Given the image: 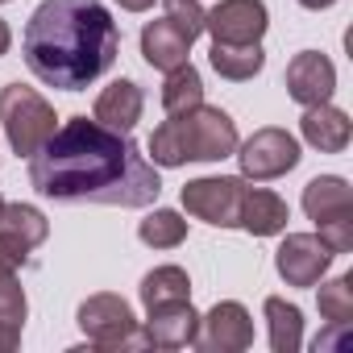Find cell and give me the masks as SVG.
I'll return each instance as SVG.
<instances>
[{
  "label": "cell",
  "instance_id": "cell-18",
  "mask_svg": "<svg viewBox=\"0 0 353 353\" xmlns=\"http://www.w3.org/2000/svg\"><path fill=\"white\" fill-rule=\"evenodd\" d=\"M46 237H50V221L34 204H5V212H0V241L5 245L30 258V250H38Z\"/></svg>",
  "mask_w": 353,
  "mask_h": 353
},
{
  "label": "cell",
  "instance_id": "cell-24",
  "mask_svg": "<svg viewBox=\"0 0 353 353\" xmlns=\"http://www.w3.org/2000/svg\"><path fill=\"white\" fill-rule=\"evenodd\" d=\"M137 237H141V245H150V250H174V245L188 241V221L174 212V208H154V212L137 225Z\"/></svg>",
  "mask_w": 353,
  "mask_h": 353
},
{
  "label": "cell",
  "instance_id": "cell-5",
  "mask_svg": "<svg viewBox=\"0 0 353 353\" xmlns=\"http://www.w3.org/2000/svg\"><path fill=\"white\" fill-rule=\"evenodd\" d=\"M83 336L96 345V349H125V345H145V336L137 332V316L133 307L112 295V291H100V295H88L75 312Z\"/></svg>",
  "mask_w": 353,
  "mask_h": 353
},
{
  "label": "cell",
  "instance_id": "cell-14",
  "mask_svg": "<svg viewBox=\"0 0 353 353\" xmlns=\"http://www.w3.org/2000/svg\"><path fill=\"white\" fill-rule=\"evenodd\" d=\"M141 108H145V96L133 79H117L108 83L100 96H96V108H92V121H100L104 129L112 133H129L137 121H141Z\"/></svg>",
  "mask_w": 353,
  "mask_h": 353
},
{
  "label": "cell",
  "instance_id": "cell-12",
  "mask_svg": "<svg viewBox=\"0 0 353 353\" xmlns=\"http://www.w3.org/2000/svg\"><path fill=\"white\" fill-rule=\"evenodd\" d=\"M332 92H336V67H332L328 54H320V50H299V54L287 63V96H291L295 104L312 108V104L332 100Z\"/></svg>",
  "mask_w": 353,
  "mask_h": 353
},
{
  "label": "cell",
  "instance_id": "cell-30",
  "mask_svg": "<svg viewBox=\"0 0 353 353\" xmlns=\"http://www.w3.org/2000/svg\"><path fill=\"white\" fill-rule=\"evenodd\" d=\"M299 5H303V9H312V13H320V9H332L336 0H299Z\"/></svg>",
  "mask_w": 353,
  "mask_h": 353
},
{
  "label": "cell",
  "instance_id": "cell-2",
  "mask_svg": "<svg viewBox=\"0 0 353 353\" xmlns=\"http://www.w3.org/2000/svg\"><path fill=\"white\" fill-rule=\"evenodd\" d=\"M26 67L59 92H83L121 54V30L100 0H42L26 38Z\"/></svg>",
  "mask_w": 353,
  "mask_h": 353
},
{
  "label": "cell",
  "instance_id": "cell-13",
  "mask_svg": "<svg viewBox=\"0 0 353 353\" xmlns=\"http://www.w3.org/2000/svg\"><path fill=\"white\" fill-rule=\"evenodd\" d=\"M196 328H200V316L192 307V299H174V303H158V307H145V345L154 349H188L196 341Z\"/></svg>",
  "mask_w": 353,
  "mask_h": 353
},
{
  "label": "cell",
  "instance_id": "cell-19",
  "mask_svg": "<svg viewBox=\"0 0 353 353\" xmlns=\"http://www.w3.org/2000/svg\"><path fill=\"white\" fill-rule=\"evenodd\" d=\"M188 50H192V42L174 30L166 17H162V21H150V26L141 30V59H145L154 71H174V67H183V63H188Z\"/></svg>",
  "mask_w": 353,
  "mask_h": 353
},
{
  "label": "cell",
  "instance_id": "cell-9",
  "mask_svg": "<svg viewBox=\"0 0 353 353\" xmlns=\"http://www.w3.org/2000/svg\"><path fill=\"white\" fill-rule=\"evenodd\" d=\"M192 345L204 349V353H241V349L254 345V320L237 299H225L208 316H200V328H196Z\"/></svg>",
  "mask_w": 353,
  "mask_h": 353
},
{
  "label": "cell",
  "instance_id": "cell-23",
  "mask_svg": "<svg viewBox=\"0 0 353 353\" xmlns=\"http://www.w3.org/2000/svg\"><path fill=\"white\" fill-rule=\"evenodd\" d=\"M196 104H204V79H200V71L192 63L166 71V83H162V108H166V117L188 112Z\"/></svg>",
  "mask_w": 353,
  "mask_h": 353
},
{
  "label": "cell",
  "instance_id": "cell-4",
  "mask_svg": "<svg viewBox=\"0 0 353 353\" xmlns=\"http://www.w3.org/2000/svg\"><path fill=\"white\" fill-rule=\"evenodd\" d=\"M0 125L13 145L17 158H34L42 150V141L59 129L54 125V104L46 96H38L26 83H5L0 88Z\"/></svg>",
  "mask_w": 353,
  "mask_h": 353
},
{
  "label": "cell",
  "instance_id": "cell-27",
  "mask_svg": "<svg viewBox=\"0 0 353 353\" xmlns=\"http://www.w3.org/2000/svg\"><path fill=\"white\" fill-rule=\"evenodd\" d=\"M320 241H324L332 254H349V250H353V216H341V221L320 225Z\"/></svg>",
  "mask_w": 353,
  "mask_h": 353
},
{
  "label": "cell",
  "instance_id": "cell-15",
  "mask_svg": "<svg viewBox=\"0 0 353 353\" xmlns=\"http://www.w3.org/2000/svg\"><path fill=\"white\" fill-rule=\"evenodd\" d=\"M299 133H303V141H307L312 150H320V154H341V150L353 141V121H349L341 108H332V104L324 100V104H312V108L303 112Z\"/></svg>",
  "mask_w": 353,
  "mask_h": 353
},
{
  "label": "cell",
  "instance_id": "cell-31",
  "mask_svg": "<svg viewBox=\"0 0 353 353\" xmlns=\"http://www.w3.org/2000/svg\"><path fill=\"white\" fill-rule=\"evenodd\" d=\"M0 212H5V196H0Z\"/></svg>",
  "mask_w": 353,
  "mask_h": 353
},
{
  "label": "cell",
  "instance_id": "cell-28",
  "mask_svg": "<svg viewBox=\"0 0 353 353\" xmlns=\"http://www.w3.org/2000/svg\"><path fill=\"white\" fill-rule=\"evenodd\" d=\"M117 5L125 13H145V9H154V0H117Z\"/></svg>",
  "mask_w": 353,
  "mask_h": 353
},
{
  "label": "cell",
  "instance_id": "cell-8",
  "mask_svg": "<svg viewBox=\"0 0 353 353\" xmlns=\"http://www.w3.org/2000/svg\"><path fill=\"white\" fill-rule=\"evenodd\" d=\"M332 258L336 254L320 241V233H287L274 250V270L287 287H316L328 274Z\"/></svg>",
  "mask_w": 353,
  "mask_h": 353
},
{
  "label": "cell",
  "instance_id": "cell-17",
  "mask_svg": "<svg viewBox=\"0 0 353 353\" xmlns=\"http://www.w3.org/2000/svg\"><path fill=\"white\" fill-rule=\"evenodd\" d=\"M291 221V208L283 196H274L270 188H245V200H241V225L245 233L254 237H279Z\"/></svg>",
  "mask_w": 353,
  "mask_h": 353
},
{
  "label": "cell",
  "instance_id": "cell-29",
  "mask_svg": "<svg viewBox=\"0 0 353 353\" xmlns=\"http://www.w3.org/2000/svg\"><path fill=\"white\" fill-rule=\"evenodd\" d=\"M9 46H13V30H9L5 17H0V54H9Z\"/></svg>",
  "mask_w": 353,
  "mask_h": 353
},
{
  "label": "cell",
  "instance_id": "cell-21",
  "mask_svg": "<svg viewBox=\"0 0 353 353\" xmlns=\"http://www.w3.org/2000/svg\"><path fill=\"white\" fill-rule=\"evenodd\" d=\"M266 328H270V349L274 353H295L303 345V312L279 295L266 299Z\"/></svg>",
  "mask_w": 353,
  "mask_h": 353
},
{
  "label": "cell",
  "instance_id": "cell-32",
  "mask_svg": "<svg viewBox=\"0 0 353 353\" xmlns=\"http://www.w3.org/2000/svg\"><path fill=\"white\" fill-rule=\"evenodd\" d=\"M0 5H9V0H0Z\"/></svg>",
  "mask_w": 353,
  "mask_h": 353
},
{
  "label": "cell",
  "instance_id": "cell-25",
  "mask_svg": "<svg viewBox=\"0 0 353 353\" xmlns=\"http://www.w3.org/2000/svg\"><path fill=\"white\" fill-rule=\"evenodd\" d=\"M320 316L336 328H345L353 320V274H341L320 287Z\"/></svg>",
  "mask_w": 353,
  "mask_h": 353
},
{
  "label": "cell",
  "instance_id": "cell-26",
  "mask_svg": "<svg viewBox=\"0 0 353 353\" xmlns=\"http://www.w3.org/2000/svg\"><path fill=\"white\" fill-rule=\"evenodd\" d=\"M162 13H166V21L179 30L188 42H196L204 34V9H200V0H162Z\"/></svg>",
  "mask_w": 353,
  "mask_h": 353
},
{
  "label": "cell",
  "instance_id": "cell-20",
  "mask_svg": "<svg viewBox=\"0 0 353 353\" xmlns=\"http://www.w3.org/2000/svg\"><path fill=\"white\" fill-rule=\"evenodd\" d=\"M212 71L229 83H245L254 79L262 67H266V50L262 42H250V46H229V42H212Z\"/></svg>",
  "mask_w": 353,
  "mask_h": 353
},
{
  "label": "cell",
  "instance_id": "cell-3",
  "mask_svg": "<svg viewBox=\"0 0 353 353\" xmlns=\"http://www.w3.org/2000/svg\"><path fill=\"white\" fill-rule=\"evenodd\" d=\"M237 125L216 104H196L188 112H174L150 133V162L154 166H183V162H221L237 150Z\"/></svg>",
  "mask_w": 353,
  "mask_h": 353
},
{
  "label": "cell",
  "instance_id": "cell-22",
  "mask_svg": "<svg viewBox=\"0 0 353 353\" xmlns=\"http://www.w3.org/2000/svg\"><path fill=\"white\" fill-rule=\"evenodd\" d=\"M137 295H141V307H158V303H174V299H192V279H188L183 266H154V270L141 279Z\"/></svg>",
  "mask_w": 353,
  "mask_h": 353
},
{
  "label": "cell",
  "instance_id": "cell-10",
  "mask_svg": "<svg viewBox=\"0 0 353 353\" xmlns=\"http://www.w3.org/2000/svg\"><path fill=\"white\" fill-rule=\"evenodd\" d=\"M266 26H270V13L262 0H221L212 13H204V34H212V42H229V46L262 42Z\"/></svg>",
  "mask_w": 353,
  "mask_h": 353
},
{
  "label": "cell",
  "instance_id": "cell-11",
  "mask_svg": "<svg viewBox=\"0 0 353 353\" xmlns=\"http://www.w3.org/2000/svg\"><path fill=\"white\" fill-rule=\"evenodd\" d=\"M21 266H26V254H17L13 245L0 241V353L21 345V328H26V316H30L26 287L17 279Z\"/></svg>",
  "mask_w": 353,
  "mask_h": 353
},
{
  "label": "cell",
  "instance_id": "cell-16",
  "mask_svg": "<svg viewBox=\"0 0 353 353\" xmlns=\"http://www.w3.org/2000/svg\"><path fill=\"white\" fill-rule=\"evenodd\" d=\"M303 212H307V221H316V229L328 221L353 216V188L341 174H316L303 188Z\"/></svg>",
  "mask_w": 353,
  "mask_h": 353
},
{
  "label": "cell",
  "instance_id": "cell-7",
  "mask_svg": "<svg viewBox=\"0 0 353 353\" xmlns=\"http://www.w3.org/2000/svg\"><path fill=\"white\" fill-rule=\"evenodd\" d=\"M237 162H241V179H254V183H266V179H279V174L295 170L299 166V141L287 133V129H254V137L237 141Z\"/></svg>",
  "mask_w": 353,
  "mask_h": 353
},
{
  "label": "cell",
  "instance_id": "cell-1",
  "mask_svg": "<svg viewBox=\"0 0 353 353\" xmlns=\"http://www.w3.org/2000/svg\"><path fill=\"white\" fill-rule=\"evenodd\" d=\"M30 188L54 204L145 208L158 200L162 179L129 133L71 117L30 158Z\"/></svg>",
  "mask_w": 353,
  "mask_h": 353
},
{
  "label": "cell",
  "instance_id": "cell-6",
  "mask_svg": "<svg viewBox=\"0 0 353 353\" xmlns=\"http://www.w3.org/2000/svg\"><path fill=\"white\" fill-rule=\"evenodd\" d=\"M241 200H245V179H237V174H204V179H192L183 188L188 216L216 229L241 225Z\"/></svg>",
  "mask_w": 353,
  "mask_h": 353
}]
</instances>
